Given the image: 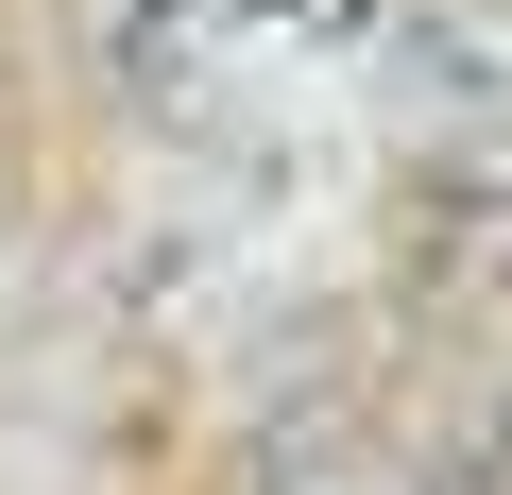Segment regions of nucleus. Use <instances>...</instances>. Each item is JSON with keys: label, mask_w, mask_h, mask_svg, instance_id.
<instances>
[{"label": "nucleus", "mask_w": 512, "mask_h": 495, "mask_svg": "<svg viewBox=\"0 0 512 495\" xmlns=\"http://www.w3.org/2000/svg\"><path fill=\"white\" fill-rule=\"evenodd\" d=\"M359 86L393 205L427 239H512V0H376Z\"/></svg>", "instance_id": "f257e3e1"}, {"label": "nucleus", "mask_w": 512, "mask_h": 495, "mask_svg": "<svg viewBox=\"0 0 512 495\" xmlns=\"http://www.w3.org/2000/svg\"><path fill=\"white\" fill-rule=\"evenodd\" d=\"M120 52L154 35V69H205V86H291V69H359L376 0H103Z\"/></svg>", "instance_id": "f03ea898"}, {"label": "nucleus", "mask_w": 512, "mask_h": 495, "mask_svg": "<svg viewBox=\"0 0 512 495\" xmlns=\"http://www.w3.org/2000/svg\"><path fill=\"white\" fill-rule=\"evenodd\" d=\"M256 495H427V478H410L376 427H291L274 461H256Z\"/></svg>", "instance_id": "7ed1b4c3"}]
</instances>
